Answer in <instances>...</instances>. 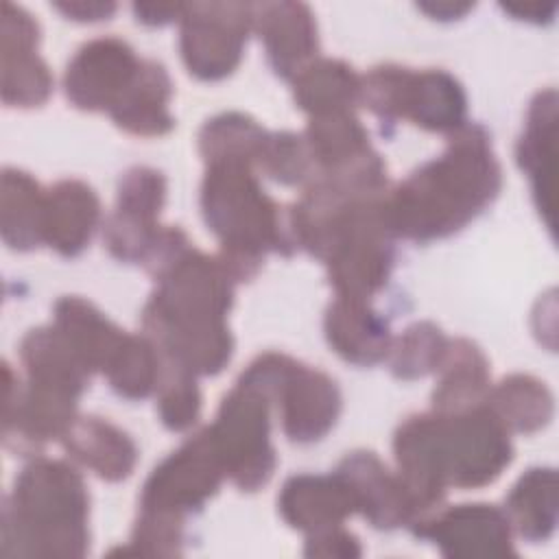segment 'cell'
<instances>
[{
  "label": "cell",
  "instance_id": "obj_28",
  "mask_svg": "<svg viewBox=\"0 0 559 559\" xmlns=\"http://www.w3.org/2000/svg\"><path fill=\"white\" fill-rule=\"evenodd\" d=\"M504 515L511 531L526 542H544L557 524V474L550 467H531L507 496Z\"/></svg>",
  "mask_w": 559,
  "mask_h": 559
},
{
  "label": "cell",
  "instance_id": "obj_25",
  "mask_svg": "<svg viewBox=\"0 0 559 559\" xmlns=\"http://www.w3.org/2000/svg\"><path fill=\"white\" fill-rule=\"evenodd\" d=\"M46 190L24 170H2L0 229L2 240L15 251H31L44 245Z\"/></svg>",
  "mask_w": 559,
  "mask_h": 559
},
{
  "label": "cell",
  "instance_id": "obj_24",
  "mask_svg": "<svg viewBox=\"0 0 559 559\" xmlns=\"http://www.w3.org/2000/svg\"><path fill=\"white\" fill-rule=\"evenodd\" d=\"M52 325L63 334L90 371H103L124 334L94 304L83 297H61L55 304Z\"/></svg>",
  "mask_w": 559,
  "mask_h": 559
},
{
  "label": "cell",
  "instance_id": "obj_30",
  "mask_svg": "<svg viewBox=\"0 0 559 559\" xmlns=\"http://www.w3.org/2000/svg\"><path fill=\"white\" fill-rule=\"evenodd\" d=\"M266 135L269 133L245 114H218L201 127L199 151L207 166H253L262 153Z\"/></svg>",
  "mask_w": 559,
  "mask_h": 559
},
{
  "label": "cell",
  "instance_id": "obj_26",
  "mask_svg": "<svg viewBox=\"0 0 559 559\" xmlns=\"http://www.w3.org/2000/svg\"><path fill=\"white\" fill-rule=\"evenodd\" d=\"M360 90L362 79L338 59H314L293 79L295 103L312 118L352 111L360 103Z\"/></svg>",
  "mask_w": 559,
  "mask_h": 559
},
{
  "label": "cell",
  "instance_id": "obj_42",
  "mask_svg": "<svg viewBox=\"0 0 559 559\" xmlns=\"http://www.w3.org/2000/svg\"><path fill=\"white\" fill-rule=\"evenodd\" d=\"M417 7L435 20H459L469 9H474V4L469 2H452V0H437V2L430 0V2H419Z\"/></svg>",
  "mask_w": 559,
  "mask_h": 559
},
{
  "label": "cell",
  "instance_id": "obj_12",
  "mask_svg": "<svg viewBox=\"0 0 559 559\" xmlns=\"http://www.w3.org/2000/svg\"><path fill=\"white\" fill-rule=\"evenodd\" d=\"M142 59L118 37H96L68 61L63 87L68 100L85 111H109L140 70Z\"/></svg>",
  "mask_w": 559,
  "mask_h": 559
},
{
  "label": "cell",
  "instance_id": "obj_38",
  "mask_svg": "<svg viewBox=\"0 0 559 559\" xmlns=\"http://www.w3.org/2000/svg\"><path fill=\"white\" fill-rule=\"evenodd\" d=\"M362 548L358 537L343 531V526H332L319 533H310L306 539L308 557H360Z\"/></svg>",
  "mask_w": 559,
  "mask_h": 559
},
{
  "label": "cell",
  "instance_id": "obj_13",
  "mask_svg": "<svg viewBox=\"0 0 559 559\" xmlns=\"http://www.w3.org/2000/svg\"><path fill=\"white\" fill-rule=\"evenodd\" d=\"M284 435L295 443H312L323 439L338 419L341 391L336 382L312 367L290 360L284 371L275 400Z\"/></svg>",
  "mask_w": 559,
  "mask_h": 559
},
{
  "label": "cell",
  "instance_id": "obj_40",
  "mask_svg": "<svg viewBox=\"0 0 559 559\" xmlns=\"http://www.w3.org/2000/svg\"><path fill=\"white\" fill-rule=\"evenodd\" d=\"M186 4H133V13L138 22L162 26L173 20H181Z\"/></svg>",
  "mask_w": 559,
  "mask_h": 559
},
{
  "label": "cell",
  "instance_id": "obj_21",
  "mask_svg": "<svg viewBox=\"0 0 559 559\" xmlns=\"http://www.w3.org/2000/svg\"><path fill=\"white\" fill-rule=\"evenodd\" d=\"M61 441L72 459L103 480L127 478L138 461L133 439L100 417H76Z\"/></svg>",
  "mask_w": 559,
  "mask_h": 559
},
{
  "label": "cell",
  "instance_id": "obj_8",
  "mask_svg": "<svg viewBox=\"0 0 559 559\" xmlns=\"http://www.w3.org/2000/svg\"><path fill=\"white\" fill-rule=\"evenodd\" d=\"M384 194L360 203L321 258L338 297L369 301L389 280L395 236L384 221Z\"/></svg>",
  "mask_w": 559,
  "mask_h": 559
},
{
  "label": "cell",
  "instance_id": "obj_6",
  "mask_svg": "<svg viewBox=\"0 0 559 559\" xmlns=\"http://www.w3.org/2000/svg\"><path fill=\"white\" fill-rule=\"evenodd\" d=\"M271 404L269 380L251 362L225 395L210 426L225 476L242 491H255L266 485L277 463L271 445Z\"/></svg>",
  "mask_w": 559,
  "mask_h": 559
},
{
  "label": "cell",
  "instance_id": "obj_15",
  "mask_svg": "<svg viewBox=\"0 0 559 559\" xmlns=\"http://www.w3.org/2000/svg\"><path fill=\"white\" fill-rule=\"evenodd\" d=\"M253 31L264 44L273 72L282 79H295L312 63L319 37L317 22L308 4L301 2H262L253 4Z\"/></svg>",
  "mask_w": 559,
  "mask_h": 559
},
{
  "label": "cell",
  "instance_id": "obj_4",
  "mask_svg": "<svg viewBox=\"0 0 559 559\" xmlns=\"http://www.w3.org/2000/svg\"><path fill=\"white\" fill-rule=\"evenodd\" d=\"M90 496L81 474L52 459H33L2 509V555L83 557L90 546Z\"/></svg>",
  "mask_w": 559,
  "mask_h": 559
},
{
  "label": "cell",
  "instance_id": "obj_16",
  "mask_svg": "<svg viewBox=\"0 0 559 559\" xmlns=\"http://www.w3.org/2000/svg\"><path fill=\"white\" fill-rule=\"evenodd\" d=\"M330 347L358 367L378 365L389 356L393 336L386 319L367 299L338 297L328 306L323 321Z\"/></svg>",
  "mask_w": 559,
  "mask_h": 559
},
{
  "label": "cell",
  "instance_id": "obj_17",
  "mask_svg": "<svg viewBox=\"0 0 559 559\" xmlns=\"http://www.w3.org/2000/svg\"><path fill=\"white\" fill-rule=\"evenodd\" d=\"M277 507L282 518L306 535L343 526L347 515L356 513L354 500L336 474L288 478L277 496Z\"/></svg>",
  "mask_w": 559,
  "mask_h": 559
},
{
  "label": "cell",
  "instance_id": "obj_23",
  "mask_svg": "<svg viewBox=\"0 0 559 559\" xmlns=\"http://www.w3.org/2000/svg\"><path fill=\"white\" fill-rule=\"evenodd\" d=\"M437 373L439 378L432 389L435 411L461 413L485 402L489 391V362L472 341H450Z\"/></svg>",
  "mask_w": 559,
  "mask_h": 559
},
{
  "label": "cell",
  "instance_id": "obj_7",
  "mask_svg": "<svg viewBox=\"0 0 559 559\" xmlns=\"http://www.w3.org/2000/svg\"><path fill=\"white\" fill-rule=\"evenodd\" d=\"M360 103L380 120H411L413 124L454 133L465 124L467 96L461 83L443 70L415 72L402 66H378L362 76Z\"/></svg>",
  "mask_w": 559,
  "mask_h": 559
},
{
  "label": "cell",
  "instance_id": "obj_3",
  "mask_svg": "<svg viewBox=\"0 0 559 559\" xmlns=\"http://www.w3.org/2000/svg\"><path fill=\"white\" fill-rule=\"evenodd\" d=\"M234 284L218 258L192 247L157 280V290L142 312L144 334L164 358L190 373H218L234 352L225 321L234 301Z\"/></svg>",
  "mask_w": 559,
  "mask_h": 559
},
{
  "label": "cell",
  "instance_id": "obj_2",
  "mask_svg": "<svg viewBox=\"0 0 559 559\" xmlns=\"http://www.w3.org/2000/svg\"><path fill=\"white\" fill-rule=\"evenodd\" d=\"M500 164L480 124L465 122L450 133L445 151L384 194L391 234L430 242L456 234L500 192Z\"/></svg>",
  "mask_w": 559,
  "mask_h": 559
},
{
  "label": "cell",
  "instance_id": "obj_33",
  "mask_svg": "<svg viewBox=\"0 0 559 559\" xmlns=\"http://www.w3.org/2000/svg\"><path fill=\"white\" fill-rule=\"evenodd\" d=\"M450 338L430 321H417L408 325L400 338L391 343L389 367L400 380H417L437 371L441 365Z\"/></svg>",
  "mask_w": 559,
  "mask_h": 559
},
{
  "label": "cell",
  "instance_id": "obj_22",
  "mask_svg": "<svg viewBox=\"0 0 559 559\" xmlns=\"http://www.w3.org/2000/svg\"><path fill=\"white\" fill-rule=\"evenodd\" d=\"M555 122L557 96L555 90L539 92L526 114V129L518 142V162L528 175L539 212L548 214L552 227V188H555Z\"/></svg>",
  "mask_w": 559,
  "mask_h": 559
},
{
  "label": "cell",
  "instance_id": "obj_19",
  "mask_svg": "<svg viewBox=\"0 0 559 559\" xmlns=\"http://www.w3.org/2000/svg\"><path fill=\"white\" fill-rule=\"evenodd\" d=\"M170 96L173 83L166 68L155 59H142L135 79L109 109V116L133 135H164L175 124L168 111Z\"/></svg>",
  "mask_w": 559,
  "mask_h": 559
},
{
  "label": "cell",
  "instance_id": "obj_36",
  "mask_svg": "<svg viewBox=\"0 0 559 559\" xmlns=\"http://www.w3.org/2000/svg\"><path fill=\"white\" fill-rule=\"evenodd\" d=\"M164 201H166L164 175L148 166H135L120 177L114 212L142 223H157Z\"/></svg>",
  "mask_w": 559,
  "mask_h": 559
},
{
  "label": "cell",
  "instance_id": "obj_41",
  "mask_svg": "<svg viewBox=\"0 0 559 559\" xmlns=\"http://www.w3.org/2000/svg\"><path fill=\"white\" fill-rule=\"evenodd\" d=\"M504 11H509L511 15H515L518 20H528V22H542V20H550L552 17V11H555V2H539V0H533V2H507L502 4Z\"/></svg>",
  "mask_w": 559,
  "mask_h": 559
},
{
  "label": "cell",
  "instance_id": "obj_5",
  "mask_svg": "<svg viewBox=\"0 0 559 559\" xmlns=\"http://www.w3.org/2000/svg\"><path fill=\"white\" fill-rule=\"evenodd\" d=\"M201 212L207 229L221 240L216 258L234 282L251 280L269 251L288 253L293 247L277 203L262 190L251 166H207Z\"/></svg>",
  "mask_w": 559,
  "mask_h": 559
},
{
  "label": "cell",
  "instance_id": "obj_39",
  "mask_svg": "<svg viewBox=\"0 0 559 559\" xmlns=\"http://www.w3.org/2000/svg\"><path fill=\"white\" fill-rule=\"evenodd\" d=\"M57 11H61L68 20L76 22H98V20H109V15L116 11L114 2H81V0H70V2H55L52 4Z\"/></svg>",
  "mask_w": 559,
  "mask_h": 559
},
{
  "label": "cell",
  "instance_id": "obj_1",
  "mask_svg": "<svg viewBox=\"0 0 559 559\" xmlns=\"http://www.w3.org/2000/svg\"><path fill=\"white\" fill-rule=\"evenodd\" d=\"M393 452L397 474L421 513L439 507L448 487L493 483L513 459L509 430L485 404L406 417L395 430Z\"/></svg>",
  "mask_w": 559,
  "mask_h": 559
},
{
  "label": "cell",
  "instance_id": "obj_20",
  "mask_svg": "<svg viewBox=\"0 0 559 559\" xmlns=\"http://www.w3.org/2000/svg\"><path fill=\"white\" fill-rule=\"evenodd\" d=\"M26 380L79 397L90 380V369L55 325L33 328L20 343Z\"/></svg>",
  "mask_w": 559,
  "mask_h": 559
},
{
  "label": "cell",
  "instance_id": "obj_18",
  "mask_svg": "<svg viewBox=\"0 0 559 559\" xmlns=\"http://www.w3.org/2000/svg\"><path fill=\"white\" fill-rule=\"evenodd\" d=\"M100 218L96 192L79 179H61L46 190L44 245L63 258L79 255Z\"/></svg>",
  "mask_w": 559,
  "mask_h": 559
},
{
  "label": "cell",
  "instance_id": "obj_31",
  "mask_svg": "<svg viewBox=\"0 0 559 559\" xmlns=\"http://www.w3.org/2000/svg\"><path fill=\"white\" fill-rule=\"evenodd\" d=\"M162 356L146 334H124L122 343L105 365L109 386L127 400H142L157 389Z\"/></svg>",
  "mask_w": 559,
  "mask_h": 559
},
{
  "label": "cell",
  "instance_id": "obj_10",
  "mask_svg": "<svg viewBox=\"0 0 559 559\" xmlns=\"http://www.w3.org/2000/svg\"><path fill=\"white\" fill-rule=\"evenodd\" d=\"M225 467L212 441L210 428L190 437L173 454H168L146 478L140 496V511H157L183 518L212 498Z\"/></svg>",
  "mask_w": 559,
  "mask_h": 559
},
{
  "label": "cell",
  "instance_id": "obj_11",
  "mask_svg": "<svg viewBox=\"0 0 559 559\" xmlns=\"http://www.w3.org/2000/svg\"><path fill=\"white\" fill-rule=\"evenodd\" d=\"M413 533L430 539L445 557H509L513 555L511 524L502 509L485 502L456 504L439 513H424Z\"/></svg>",
  "mask_w": 559,
  "mask_h": 559
},
{
  "label": "cell",
  "instance_id": "obj_32",
  "mask_svg": "<svg viewBox=\"0 0 559 559\" xmlns=\"http://www.w3.org/2000/svg\"><path fill=\"white\" fill-rule=\"evenodd\" d=\"M52 92V74L37 48L2 46V100L9 107H37Z\"/></svg>",
  "mask_w": 559,
  "mask_h": 559
},
{
  "label": "cell",
  "instance_id": "obj_34",
  "mask_svg": "<svg viewBox=\"0 0 559 559\" xmlns=\"http://www.w3.org/2000/svg\"><path fill=\"white\" fill-rule=\"evenodd\" d=\"M162 356V354H159ZM197 376L188 369L162 358V371L157 380V415L168 430H188L201 411V391Z\"/></svg>",
  "mask_w": 559,
  "mask_h": 559
},
{
  "label": "cell",
  "instance_id": "obj_14",
  "mask_svg": "<svg viewBox=\"0 0 559 559\" xmlns=\"http://www.w3.org/2000/svg\"><path fill=\"white\" fill-rule=\"evenodd\" d=\"M334 474L347 487L354 507L380 531H393L417 520L415 502L400 474H393L373 452L358 450L347 454Z\"/></svg>",
  "mask_w": 559,
  "mask_h": 559
},
{
  "label": "cell",
  "instance_id": "obj_37",
  "mask_svg": "<svg viewBox=\"0 0 559 559\" xmlns=\"http://www.w3.org/2000/svg\"><path fill=\"white\" fill-rule=\"evenodd\" d=\"M183 542V518L157 511H140L133 528V552L179 555Z\"/></svg>",
  "mask_w": 559,
  "mask_h": 559
},
{
  "label": "cell",
  "instance_id": "obj_35",
  "mask_svg": "<svg viewBox=\"0 0 559 559\" xmlns=\"http://www.w3.org/2000/svg\"><path fill=\"white\" fill-rule=\"evenodd\" d=\"M255 164L266 177L284 186H301L314 179V164L306 140L290 131L269 133Z\"/></svg>",
  "mask_w": 559,
  "mask_h": 559
},
{
  "label": "cell",
  "instance_id": "obj_27",
  "mask_svg": "<svg viewBox=\"0 0 559 559\" xmlns=\"http://www.w3.org/2000/svg\"><path fill=\"white\" fill-rule=\"evenodd\" d=\"M304 140L314 164V179L345 170L373 153L367 129L352 111L312 118Z\"/></svg>",
  "mask_w": 559,
  "mask_h": 559
},
{
  "label": "cell",
  "instance_id": "obj_9",
  "mask_svg": "<svg viewBox=\"0 0 559 559\" xmlns=\"http://www.w3.org/2000/svg\"><path fill=\"white\" fill-rule=\"evenodd\" d=\"M179 50L190 74L203 81L229 76L253 31V4L192 2L179 20Z\"/></svg>",
  "mask_w": 559,
  "mask_h": 559
},
{
  "label": "cell",
  "instance_id": "obj_29",
  "mask_svg": "<svg viewBox=\"0 0 559 559\" xmlns=\"http://www.w3.org/2000/svg\"><path fill=\"white\" fill-rule=\"evenodd\" d=\"M509 432H535L552 417V395L531 376H509L487 391L483 402Z\"/></svg>",
  "mask_w": 559,
  "mask_h": 559
}]
</instances>
